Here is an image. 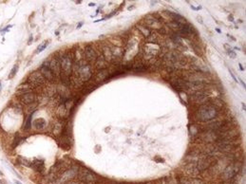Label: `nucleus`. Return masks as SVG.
<instances>
[{"label":"nucleus","instance_id":"24","mask_svg":"<svg viewBox=\"0 0 246 184\" xmlns=\"http://www.w3.org/2000/svg\"><path fill=\"white\" fill-rule=\"evenodd\" d=\"M46 125H47V121L43 118L36 119V120L33 121V123H32L33 128H34L35 130H39V131H40V130L45 129Z\"/></svg>","mask_w":246,"mask_h":184},{"label":"nucleus","instance_id":"10","mask_svg":"<svg viewBox=\"0 0 246 184\" xmlns=\"http://www.w3.org/2000/svg\"><path fill=\"white\" fill-rule=\"evenodd\" d=\"M240 171V165L239 163H231L224 168L222 172V177L224 179H230L239 174Z\"/></svg>","mask_w":246,"mask_h":184},{"label":"nucleus","instance_id":"39","mask_svg":"<svg viewBox=\"0 0 246 184\" xmlns=\"http://www.w3.org/2000/svg\"><path fill=\"white\" fill-rule=\"evenodd\" d=\"M239 67H240V69L243 70V67H242V66H241V65H240V64H239Z\"/></svg>","mask_w":246,"mask_h":184},{"label":"nucleus","instance_id":"22","mask_svg":"<svg viewBox=\"0 0 246 184\" xmlns=\"http://www.w3.org/2000/svg\"><path fill=\"white\" fill-rule=\"evenodd\" d=\"M65 125H66V124L64 123V120H60V119H59L58 121H56L54 124H53V129H52L53 134L56 136L62 134V132H63V130L65 128Z\"/></svg>","mask_w":246,"mask_h":184},{"label":"nucleus","instance_id":"11","mask_svg":"<svg viewBox=\"0 0 246 184\" xmlns=\"http://www.w3.org/2000/svg\"><path fill=\"white\" fill-rule=\"evenodd\" d=\"M49 62H50V69L52 71L53 75H54L55 80H60L62 76V69L58 57L54 54V56Z\"/></svg>","mask_w":246,"mask_h":184},{"label":"nucleus","instance_id":"28","mask_svg":"<svg viewBox=\"0 0 246 184\" xmlns=\"http://www.w3.org/2000/svg\"><path fill=\"white\" fill-rule=\"evenodd\" d=\"M33 113H34V112H32V113H30V114H29V116H28L26 121L24 123L23 128H24L25 130H29L30 127H32V119Z\"/></svg>","mask_w":246,"mask_h":184},{"label":"nucleus","instance_id":"38","mask_svg":"<svg viewBox=\"0 0 246 184\" xmlns=\"http://www.w3.org/2000/svg\"><path fill=\"white\" fill-rule=\"evenodd\" d=\"M15 184H22V182H20L19 180H15Z\"/></svg>","mask_w":246,"mask_h":184},{"label":"nucleus","instance_id":"2","mask_svg":"<svg viewBox=\"0 0 246 184\" xmlns=\"http://www.w3.org/2000/svg\"><path fill=\"white\" fill-rule=\"evenodd\" d=\"M218 110L210 102L200 106L199 109L196 112V117L200 121H209L216 117Z\"/></svg>","mask_w":246,"mask_h":184},{"label":"nucleus","instance_id":"6","mask_svg":"<svg viewBox=\"0 0 246 184\" xmlns=\"http://www.w3.org/2000/svg\"><path fill=\"white\" fill-rule=\"evenodd\" d=\"M27 82L32 84L35 89L39 86H45V84L48 83V81L45 79L44 76L42 75L40 70H34V71L30 72L29 76H28Z\"/></svg>","mask_w":246,"mask_h":184},{"label":"nucleus","instance_id":"33","mask_svg":"<svg viewBox=\"0 0 246 184\" xmlns=\"http://www.w3.org/2000/svg\"><path fill=\"white\" fill-rule=\"evenodd\" d=\"M191 184H204V182L200 178L191 177Z\"/></svg>","mask_w":246,"mask_h":184},{"label":"nucleus","instance_id":"23","mask_svg":"<svg viewBox=\"0 0 246 184\" xmlns=\"http://www.w3.org/2000/svg\"><path fill=\"white\" fill-rule=\"evenodd\" d=\"M30 168L35 170V171H37V172H42L45 169V163L42 160H34L30 161Z\"/></svg>","mask_w":246,"mask_h":184},{"label":"nucleus","instance_id":"42","mask_svg":"<svg viewBox=\"0 0 246 184\" xmlns=\"http://www.w3.org/2000/svg\"><path fill=\"white\" fill-rule=\"evenodd\" d=\"M0 89H1V81H0Z\"/></svg>","mask_w":246,"mask_h":184},{"label":"nucleus","instance_id":"25","mask_svg":"<svg viewBox=\"0 0 246 184\" xmlns=\"http://www.w3.org/2000/svg\"><path fill=\"white\" fill-rule=\"evenodd\" d=\"M185 171L188 173L189 175H191L192 177H196V175H200V171L197 168L196 163H188L185 166Z\"/></svg>","mask_w":246,"mask_h":184},{"label":"nucleus","instance_id":"12","mask_svg":"<svg viewBox=\"0 0 246 184\" xmlns=\"http://www.w3.org/2000/svg\"><path fill=\"white\" fill-rule=\"evenodd\" d=\"M197 137L199 138V140L206 143H211L219 140V136L214 131H202L199 133Z\"/></svg>","mask_w":246,"mask_h":184},{"label":"nucleus","instance_id":"40","mask_svg":"<svg viewBox=\"0 0 246 184\" xmlns=\"http://www.w3.org/2000/svg\"><path fill=\"white\" fill-rule=\"evenodd\" d=\"M0 184H4V181H3V180H0Z\"/></svg>","mask_w":246,"mask_h":184},{"label":"nucleus","instance_id":"20","mask_svg":"<svg viewBox=\"0 0 246 184\" xmlns=\"http://www.w3.org/2000/svg\"><path fill=\"white\" fill-rule=\"evenodd\" d=\"M148 69V66L144 63L142 59H139L138 61L136 60L134 63L131 64V69H133V70H135V71H138V72L146 71V69Z\"/></svg>","mask_w":246,"mask_h":184},{"label":"nucleus","instance_id":"19","mask_svg":"<svg viewBox=\"0 0 246 184\" xmlns=\"http://www.w3.org/2000/svg\"><path fill=\"white\" fill-rule=\"evenodd\" d=\"M35 88L33 87L32 84H29L28 82H26L25 84H19V86L16 88V94L18 96L23 95L25 93H29V92H32L34 91Z\"/></svg>","mask_w":246,"mask_h":184},{"label":"nucleus","instance_id":"17","mask_svg":"<svg viewBox=\"0 0 246 184\" xmlns=\"http://www.w3.org/2000/svg\"><path fill=\"white\" fill-rule=\"evenodd\" d=\"M101 53L102 55L104 56V58L106 59V61L107 62V64L108 63H113V61H114V59H113V56H112V53H111V50H110V47L108 43L107 44H104L101 46Z\"/></svg>","mask_w":246,"mask_h":184},{"label":"nucleus","instance_id":"16","mask_svg":"<svg viewBox=\"0 0 246 184\" xmlns=\"http://www.w3.org/2000/svg\"><path fill=\"white\" fill-rule=\"evenodd\" d=\"M190 66L194 72H208V67L202 61H200L198 59H195L193 62L190 63Z\"/></svg>","mask_w":246,"mask_h":184},{"label":"nucleus","instance_id":"26","mask_svg":"<svg viewBox=\"0 0 246 184\" xmlns=\"http://www.w3.org/2000/svg\"><path fill=\"white\" fill-rule=\"evenodd\" d=\"M137 29H138V30H139V32L142 33V34L145 36V37H146L147 38L149 35L151 34V32H150V30L149 29H147V28H146L145 25H142V24H137Z\"/></svg>","mask_w":246,"mask_h":184},{"label":"nucleus","instance_id":"35","mask_svg":"<svg viewBox=\"0 0 246 184\" xmlns=\"http://www.w3.org/2000/svg\"><path fill=\"white\" fill-rule=\"evenodd\" d=\"M228 53H230V56H231L232 58H235V57H236V54H235V52H234L232 49L228 50Z\"/></svg>","mask_w":246,"mask_h":184},{"label":"nucleus","instance_id":"7","mask_svg":"<svg viewBox=\"0 0 246 184\" xmlns=\"http://www.w3.org/2000/svg\"><path fill=\"white\" fill-rule=\"evenodd\" d=\"M209 93L205 91L204 89L199 90V91H195L190 95V102L194 104H200L202 106L203 104H206L208 102Z\"/></svg>","mask_w":246,"mask_h":184},{"label":"nucleus","instance_id":"8","mask_svg":"<svg viewBox=\"0 0 246 184\" xmlns=\"http://www.w3.org/2000/svg\"><path fill=\"white\" fill-rule=\"evenodd\" d=\"M70 101L67 100L64 103H61L59 104V106L57 107V110H56V116L60 119V120H65L66 118H67L69 116L70 113V109L73 106V103L71 104H69Z\"/></svg>","mask_w":246,"mask_h":184},{"label":"nucleus","instance_id":"21","mask_svg":"<svg viewBox=\"0 0 246 184\" xmlns=\"http://www.w3.org/2000/svg\"><path fill=\"white\" fill-rule=\"evenodd\" d=\"M94 67L96 70H102L104 69L107 67V62L106 61V59L104 58V56L102 55V53L98 54V57L96 59L95 63H94Z\"/></svg>","mask_w":246,"mask_h":184},{"label":"nucleus","instance_id":"31","mask_svg":"<svg viewBox=\"0 0 246 184\" xmlns=\"http://www.w3.org/2000/svg\"><path fill=\"white\" fill-rule=\"evenodd\" d=\"M179 179V183L180 184H191V178L190 177H182Z\"/></svg>","mask_w":246,"mask_h":184},{"label":"nucleus","instance_id":"41","mask_svg":"<svg viewBox=\"0 0 246 184\" xmlns=\"http://www.w3.org/2000/svg\"><path fill=\"white\" fill-rule=\"evenodd\" d=\"M2 175H3V174H2V172L0 171V177H2Z\"/></svg>","mask_w":246,"mask_h":184},{"label":"nucleus","instance_id":"9","mask_svg":"<svg viewBox=\"0 0 246 184\" xmlns=\"http://www.w3.org/2000/svg\"><path fill=\"white\" fill-rule=\"evenodd\" d=\"M83 54L85 60L91 65L95 63L96 59L98 57V54L93 45H86L83 49Z\"/></svg>","mask_w":246,"mask_h":184},{"label":"nucleus","instance_id":"18","mask_svg":"<svg viewBox=\"0 0 246 184\" xmlns=\"http://www.w3.org/2000/svg\"><path fill=\"white\" fill-rule=\"evenodd\" d=\"M109 75H110V72H109L108 69H104L99 70V71H97V73H96L95 76H94V81L97 84L103 83L104 81H106V80H107V79L109 78Z\"/></svg>","mask_w":246,"mask_h":184},{"label":"nucleus","instance_id":"43","mask_svg":"<svg viewBox=\"0 0 246 184\" xmlns=\"http://www.w3.org/2000/svg\"><path fill=\"white\" fill-rule=\"evenodd\" d=\"M146 184H152V183H150V182H149V183H146ZM153 184H154V183H153Z\"/></svg>","mask_w":246,"mask_h":184},{"label":"nucleus","instance_id":"15","mask_svg":"<svg viewBox=\"0 0 246 184\" xmlns=\"http://www.w3.org/2000/svg\"><path fill=\"white\" fill-rule=\"evenodd\" d=\"M144 22H145V26L147 28V29L150 28V29L159 30L161 28L163 27L160 19L154 17V16H149V15L146 16V17L144 19Z\"/></svg>","mask_w":246,"mask_h":184},{"label":"nucleus","instance_id":"13","mask_svg":"<svg viewBox=\"0 0 246 184\" xmlns=\"http://www.w3.org/2000/svg\"><path fill=\"white\" fill-rule=\"evenodd\" d=\"M19 99V103L21 104H24V106H30L32 104L36 103V100H37V95L34 91L32 92H29V93H25L23 95L18 96Z\"/></svg>","mask_w":246,"mask_h":184},{"label":"nucleus","instance_id":"3","mask_svg":"<svg viewBox=\"0 0 246 184\" xmlns=\"http://www.w3.org/2000/svg\"><path fill=\"white\" fill-rule=\"evenodd\" d=\"M138 41L137 37H131L126 45V47L124 49V57L123 59L126 61H128L133 57H136L139 49H138Z\"/></svg>","mask_w":246,"mask_h":184},{"label":"nucleus","instance_id":"29","mask_svg":"<svg viewBox=\"0 0 246 184\" xmlns=\"http://www.w3.org/2000/svg\"><path fill=\"white\" fill-rule=\"evenodd\" d=\"M18 71V65H15V66L13 67L12 70H11V72L9 73V76H8V79H13L15 76L16 75V73H17Z\"/></svg>","mask_w":246,"mask_h":184},{"label":"nucleus","instance_id":"5","mask_svg":"<svg viewBox=\"0 0 246 184\" xmlns=\"http://www.w3.org/2000/svg\"><path fill=\"white\" fill-rule=\"evenodd\" d=\"M77 175H78L79 180H80L82 183L94 184L96 181L98 180L97 175H96L94 172H92V171H90V170H89L87 168H85V167L79 168V171H78Z\"/></svg>","mask_w":246,"mask_h":184},{"label":"nucleus","instance_id":"37","mask_svg":"<svg viewBox=\"0 0 246 184\" xmlns=\"http://www.w3.org/2000/svg\"><path fill=\"white\" fill-rule=\"evenodd\" d=\"M82 25H83V22H80V23L78 24V26H77V29H79V28H81V27H82Z\"/></svg>","mask_w":246,"mask_h":184},{"label":"nucleus","instance_id":"36","mask_svg":"<svg viewBox=\"0 0 246 184\" xmlns=\"http://www.w3.org/2000/svg\"><path fill=\"white\" fill-rule=\"evenodd\" d=\"M66 184H81V183H80V182H77V181L71 180V181H69V182H67V183H66Z\"/></svg>","mask_w":246,"mask_h":184},{"label":"nucleus","instance_id":"4","mask_svg":"<svg viewBox=\"0 0 246 184\" xmlns=\"http://www.w3.org/2000/svg\"><path fill=\"white\" fill-rule=\"evenodd\" d=\"M79 171V167L76 165H72L70 168L66 169L63 171L60 175H58L57 179L55 180V182L53 184H66L69 181H71L73 178L77 177Z\"/></svg>","mask_w":246,"mask_h":184},{"label":"nucleus","instance_id":"1","mask_svg":"<svg viewBox=\"0 0 246 184\" xmlns=\"http://www.w3.org/2000/svg\"><path fill=\"white\" fill-rule=\"evenodd\" d=\"M60 61L62 76L67 78L71 77L72 74V67L74 64V58H73V52H62L59 51L55 54Z\"/></svg>","mask_w":246,"mask_h":184},{"label":"nucleus","instance_id":"30","mask_svg":"<svg viewBox=\"0 0 246 184\" xmlns=\"http://www.w3.org/2000/svg\"><path fill=\"white\" fill-rule=\"evenodd\" d=\"M166 179V184H180L179 183V179L175 177H165Z\"/></svg>","mask_w":246,"mask_h":184},{"label":"nucleus","instance_id":"44","mask_svg":"<svg viewBox=\"0 0 246 184\" xmlns=\"http://www.w3.org/2000/svg\"><path fill=\"white\" fill-rule=\"evenodd\" d=\"M81 184H86V183H82V182H81Z\"/></svg>","mask_w":246,"mask_h":184},{"label":"nucleus","instance_id":"34","mask_svg":"<svg viewBox=\"0 0 246 184\" xmlns=\"http://www.w3.org/2000/svg\"><path fill=\"white\" fill-rule=\"evenodd\" d=\"M155 184H166V179L165 178H162V179L157 180Z\"/></svg>","mask_w":246,"mask_h":184},{"label":"nucleus","instance_id":"27","mask_svg":"<svg viewBox=\"0 0 246 184\" xmlns=\"http://www.w3.org/2000/svg\"><path fill=\"white\" fill-rule=\"evenodd\" d=\"M183 25V24H180V23H178V22H176V21H171V22H169V23H168V27L170 28V29L173 30L175 33H178L181 30V29H182Z\"/></svg>","mask_w":246,"mask_h":184},{"label":"nucleus","instance_id":"32","mask_svg":"<svg viewBox=\"0 0 246 184\" xmlns=\"http://www.w3.org/2000/svg\"><path fill=\"white\" fill-rule=\"evenodd\" d=\"M48 45H49V42L48 41H46V42H44V43H42L40 46L38 47V49H37V50H36V53H39V52H42L43 51V50L46 49V47H48Z\"/></svg>","mask_w":246,"mask_h":184},{"label":"nucleus","instance_id":"14","mask_svg":"<svg viewBox=\"0 0 246 184\" xmlns=\"http://www.w3.org/2000/svg\"><path fill=\"white\" fill-rule=\"evenodd\" d=\"M40 72L42 73V75L44 76L45 79L49 82V83H53L55 82V78H54V75H53L52 71L50 70V62H45V63L42 64V66L40 67Z\"/></svg>","mask_w":246,"mask_h":184}]
</instances>
